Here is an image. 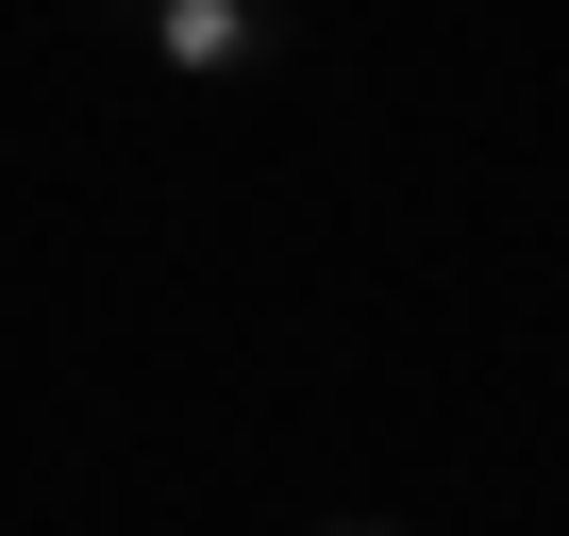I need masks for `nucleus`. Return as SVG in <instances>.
Here are the masks:
<instances>
[{
  "label": "nucleus",
  "instance_id": "1",
  "mask_svg": "<svg viewBox=\"0 0 569 536\" xmlns=\"http://www.w3.org/2000/svg\"><path fill=\"white\" fill-rule=\"evenodd\" d=\"M101 18H118L168 85H268L284 51H302V18H284V0H101Z\"/></svg>",
  "mask_w": 569,
  "mask_h": 536
},
{
  "label": "nucleus",
  "instance_id": "2",
  "mask_svg": "<svg viewBox=\"0 0 569 536\" xmlns=\"http://www.w3.org/2000/svg\"><path fill=\"white\" fill-rule=\"evenodd\" d=\"M319 536H402V519H319Z\"/></svg>",
  "mask_w": 569,
  "mask_h": 536
}]
</instances>
